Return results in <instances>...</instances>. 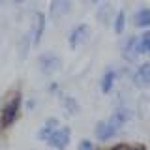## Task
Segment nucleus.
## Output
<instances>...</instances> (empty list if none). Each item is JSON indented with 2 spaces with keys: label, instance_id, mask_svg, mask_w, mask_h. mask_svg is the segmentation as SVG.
Wrapping results in <instances>:
<instances>
[{
  "label": "nucleus",
  "instance_id": "obj_1",
  "mask_svg": "<svg viewBox=\"0 0 150 150\" xmlns=\"http://www.w3.org/2000/svg\"><path fill=\"white\" fill-rule=\"evenodd\" d=\"M19 111H21V94H15L8 100V103L2 109V116H0V126L2 128H9L15 124V120L19 118Z\"/></svg>",
  "mask_w": 150,
  "mask_h": 150
},
{
  "label": "nucleus",
  "instance_id": "obj_2",
  "mask_svg": "<svg viewBox=\"0 0 150 150\" xmlns=\"http://www.w3.org/2000/svg\"><path fill=\"white\" fill-rule=\"evenodd\" d=\"M69 141H71V129L68 126H60V128H56V131L51 135V139L47 143H49V146H53L56 150H64L68 148Z\"/></svg>",
  "mask_w": 150,
  "mask_h": 150
},
{
  "label": "nucleus",
  "instance_id": "obj_3",
  "mask_svg": "<svg viewBox=\"0 0 150 150\" xmlns=\"http://www.w3.org/2000/svg\"><path fill=\"white\" fill-rule=\"evenodd\" d=\"M38 64H40V69L43 73H54L56 69L60 68V58L54 53H41L40 58H38Z\"/></svg>",
  "mask_w": 150,
  "mask_h": 150
},
{
  "label": "nucleus",
  "instance_id": "obj_4",
  "mask_svg": "<svg viewBox=\"0 0 150 150\" xmlns=\"http://www.w3.org/2000/svg\"><path fill=\"white\" fill-rule=\"evenodd\" d=\"M116 131H118V128H116L111 120H101V122H98L96 128H94V135L100 141H109L116 135Z\"/></svg>",
  "mask_w": 150,
  "mask_h": 150
},
{
  "label": "nucleus",
  "instance_id": "obj_5",
  "mask_svg": "<svg viewBox=\"0 0 150 150\" xmlns=\"http://www.w3.org/2000/svg\"><path fill=\"white\" fill-rule=\"evenodd\" d=\"M88 34H90V28H88L86 23H81V25H77V26H73L71 28V32H69V36H68V41H69V47H79L83 43L84 40L88 38Z\"/></svg>",
  "mask_w": 150,
  "mask_h": 150
},
{
  "label": "nucleus",
  "instance_id": "obj_6",
  "mask_svg": "<svg viewBox=\"0 0 150 150\" xmlns=\"http://www.w3.org/2000/svg\"><path fill=\"white\" fill-rule=\"evenodd\" d=\"M133 81L141 86H150V62H143L137 66L133 73Z\"/></svg>",
  "mask_w": 150,
  "mask_h": 150
},
{
  "label": "nucleus",
  "instance_id": "obj_7",
  "mask_svg": "<svg viewBox=\"0 0 150 150\" xmlns=\"http://www.w3.org/2000/svg\"><path fill=\"white\" fill-rule=\"evenodd\" d=\"M45 25H47V19L43 11H38L36 13V21H34V32H32V41L34 43H40L41 36L45 32Z\"/></svg>",
  "mask_w": 150,
  "mask_h": 150
},
{
  "label": "nucleus",
  "instance_id": "obj_8",
  "mask_svg": "<svg viewBox=\"0 0 150 150\" xmlns=\"http://www.w3.org/2000/svg\"><path fill=\"white\" fill-rule=\"evenodd\" d=\"M56 128H60L58 122H56V118H49L40 129H38V139H40V141H49L51 135L56 131Z\"/></svg>",
  "mask_w": 150,
  "mask_h": 150
},
{
  "label": "nucleus",
  "instance_id": "obj_9",
  "mask_svg": "<svg viewBox=\"0 0 150 150\" xmlns=\"http://www.w3.org/2000/svg\"><path fill=\"white\" fill-rule=\"evenodd\" d=\"M133 25L137 28H150V8H141L135 11Z\"/></svg>",
  "mask_w": 150,
  "mask_h": 150
},
{
  "label": "nucleus",
  "instance_id": "obj_10",
  "mask_svg": "<svg viewBox=\"0 0 150 150\" xmlns=\"http://www.w3.org/2000/svg\"><path fill=\"white\" fill-rule=\"evenodd\" d=\"M115 81H116V71L115 69H105V73L101 75V81H100V88L103 94H109L115 86Z\"/></svg>",
  "mask_w": 150,
  "mask_h": 150
},
{
  "label": "nucleus",
  "instance_id": "obj_11",
  "mask_svg": "<svg viewBox=\"0 0 150 150\" xmlns=\"http://www.w3.org/2000/svg\"><path fill=\"white\" fill-rule=\"evenodd\" d=\"M69 9V0H51V8H49V13L53 17H62L68 13Z\"/></svg>",
  "mask_w": 150,
  "mask_h": 150
},
{
  "label": "nucleus",
  "instance_id": "obj_12",
  "mask_svg": "<svg viewBox=\"0 0 150 150\" xmlns=\"http://www.w3.org/2000/svg\"><path fill=\"white\" fill-rule=\"evenodd\" d=\"M124 53L128 54V56H137V54H141V40H139V36H131L129 40L126 41Z\"/></svg>",
  "mask_w": 150,
  "mask_h": 150
},
{
  "label": "nucleus",
  "instance_id": "obj_13",
  "mask_svg": "<svg viewBox=\"0 0 150 150\" xmlns=\"http://www.w3.org/2000/svg\"><path fill=\"white\" fill-rule=\"evenodd\" d=\"M109 120H111L112 124H115L116 128L120 129L122 126H124L126 122H128V111H126V109H116V111L111 115V118H109Z\"/></svg>",
  "mask_w": 150,
  "mask_h": 150
},
{
  "label": "nucleus",
  "instance_id": "obj_14",
  "mask_svg": "<svg viewBox=\"0 0 150 150\" xmlns=\"http://www.w3.org/2000/svg\"><path fill=\"white\" fill-rule=\"evenodd\" d=\"M112 28H115V32L116 34H122V32L126 30V13L122 11H116V15H115V23H112Z\"/></svg>",
  "mask_w": 150,
  "mask_h": 150
},
{
  "label": "nucleus",
  "instance_id": "obj_15",
  "mask_svg": "<svg viewBox=\"0 0 150 150\" xmlns=\"http://www.w3.org/2000/svg\"><path fill=\"white\" fill-rule=\"evenodd\" d=\"M139 40H141V54H150V30L139 36Z\"/></svg>",
  "mask_w": 150,
  "mask_h": 150
},
{
  "label": "nucleus",
  "instance_id": "obj_16",
  "mask_svg": "<svg viewBox=\"0 0 150 150\" xmlns=\"http://www.w3.org/2000/svg\"><path fill=\"white\" fill-rule=\"evenodd\" d=\"M64 103H66V109H68V112H71V115L79 111V107H77V100H75V98L66 96V98H64Z\"/></svg>",
  "mask_w": 150,
  "mask_h": 150
},
{
  "label": "nucleus",
  "instance_id": "obj_17",
  "mask_svg": "<svg viewBox=\"0 0 150 150\" xmlns=\"http://www.w3.org/2000/svg\"><path fill=\"white\" fill-rule=\"evenodd\" d=\"M77 150H94V143H92L90 139H83L81 143H79Z\"/></svg>",
  "mask_w": 150,
  "mask_h": 150
},
{
  "label": "nucleus",
  "instance_id": "obj_18",
  "mask_svg": "<svg viewBox=\"0 0 150 150\" xmlns=\"http://www.w3.org/2000/svg\"><path fill=\"white\" fill-rule=\"evenodd\" d=\"M111 150H143V148H137V146H128V144H118V146H112Z\"/></svg>",
  "mask_w": 150,
  "mask_h": 150
},
{
  "label": "nucleus",
  "instance_id": "obj_19",
  "mask_svg": "<svg viewBox=\"0 0 150 150\" xmlns=\"http://www.w3.org/2000/svg\"><path fill=\"white\" fill-rule=\"evenodd\" d=\"M88 2H90V4H98V2H100V0H88Z\"/></svg>",
  "mask_w": 150,
  "mask_h": 150
},
{
  "label": "nucleus",
  "instance_id": "obj_20",
  "mask_svg": "<svg viewBox=\"0 0 150 150\" xmlns=\"http://www.w3.org/2000/svg\"><path fill=\"white\" fill-rule=\"evenodd\" d=\"M15 2H23V0H15Z\"/></svg>",
  "mask_w": 150,
  "mask_h": 150
},
{
  "label": "nucleus",
  "instance_id": "obj_21",
  "mask_svg": "<svg viewBox=\"0 0 150 150\" xmlns=\"http://www.w3.org/2000/svg\"><path fill=\"white\" fill-rule=\"evenodd\" d=\"M0 2H2V0H0Z\"/></svg>",
  "mask_w": 150,
  "mask_h": 150
}]
</instances>
